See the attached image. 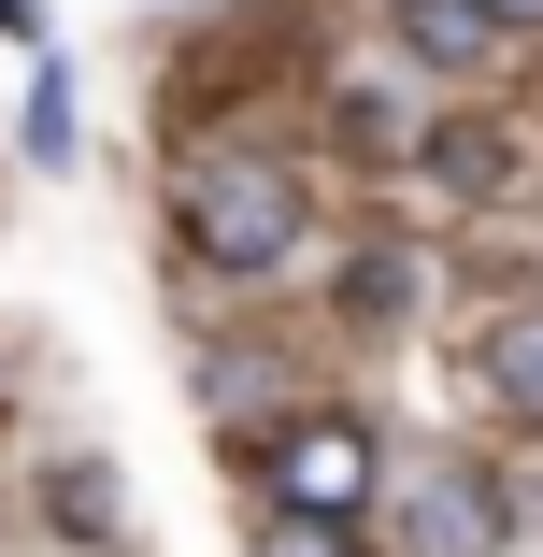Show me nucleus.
Masks as SVG:
<instances>
[{"label":"nucleus","instance_id":"f257e3e1","mask_svg":"<svg viewBox=\"0 0 543 557\" xmlns=\"http://www.w3.org/2000/svg\"><path fill=\"white\" fill-rule=\"evenodd\" d=\"M172 244H186L200 272H286V258H300V186H286L272 158H200V172L172 186Z\"/></svg>","mask_w":543,"mask_h":557},{"label":"nucleus","instance_id":"f03ea898","mask_svg":"<svg viewBox=\"0 0 543 557\" xmlns=\"http://www.w3.org/2000/svg\"><path fill=\"white\" fill-rule=\"evenodd\" d=\"M372 486H386L372 414H286V429H272V515H330V529H358Z\"/></svg>","mask_w":543,"mask_h":557},{"label":"nucleus","instance_id":"7ed1b4c3","mask_svg":"<svg viewBox=\"0 0 543 557\" xmlns=\"http://www.w3.org/2000/svg\"><path fill=\"white\" fill-rule=\"evenodd\" d=\"M486 543H501L486 472H400V557H486Z\"/></svg>","mask_w":543,"mask_h":557},{"label":"nucleus","instance_id":"20e7f679","mask_svg":"<svg viewBox=\"0 0 543 557\" xmlns=\"http://www.w3.org/2000/svg\"><path fill=\"white\" fill-rule=\"evenodd\" d=\"M486 400H501L515 429H543V300L486 329Z\"/></svg>","mask_w":543,"mask_h":557},{"label":"nucleus","instance_id":"39448f33","mask_svg":"<svg viewBox=\"0 0 543 557\" xmlns=\"http://www.w3.org/2000/svg\"><path fill=\"white\" fill-rule=\"evenodd\" d=\"M400 44H415L429 72H472V58H501V29H486V0H400Z\"/></svg>","mask_w":543,"mask_h":557},{"label":"nucleus","instance_id":"423d86ee","mask_svg":"<svg viewBox=\"0 0 543 557\" xmlns=\"http://www.w3.org/2000/svg\"><path fill=\"white\" fill-rule=\"evenodd\" d=\"M344 144L358 158H415V100H386V72H344Z\"/></svg>","mask_w":543,"mask_h":557},{"label":"nucleus","instance_id":"0eeeda50","mask_svg":"<svg viewBox=\"0 0 543 557\" xmlns=\"http://www.w3.org/2000/svg\"><path fill=\"white\" fill-rule=\"evenodd\" d=\"M415 158H429V172H444V186H501V129H444V144H429V129H415Z\"/></svg>","mask_w":543,"mask_h":557},{"label":"nucleus","instance_id":"6e6552de","mask_svg":"<svg viewBox=\"0 0 543 557\" xmlns=\"http://www.w3.org/2000/svg\"><path fill=\"white\" fill-rule=\"evenodd\" d=\"M29 158H72V86H58V72L29 86Z\"/></svg>","mask_w":543,"mask_h":557},{"label":"nucleus","instance_id":"1a4fd4ad","mask_svg":"<svg viewBox=\"0 0 543 557\" xmlns=\"http://www.w3.org/2000/svg\"><path fill=\"white\" fill-rule=\"evenodd\" d=\"M258 557H358V543H344L330 515H272V543H258Z\"/></svg>","mask_w":543,"mask_h":557},{"label":"nucleus","instance_id":"9d476101","mask_svg":"<svg viewBox=\"0 0 543 557\" xmlns=\"http://www.w3.org/2000/svg\"><path fill=\"white\" fill-rule=\"evenodd\" d=\"M344 300H358V314L386 329V300H415V272H400V258H358V272H344Z\"/></svg>","mask_w":543,"mask_h":557},{"label":"nucleus","instance_id":"9b49d317","mask_svg":"<svg viewBox=\"0 0 543 557\" xmlns=\"http://www.w3.org/2000/svg\"><path fill=\"white\" fill-rule=\"evenodd\" d=\"M486 29H501V44H515V29H543V0H486Z\"/></svg>","mask_w":543,"mask_h":557}]
</instances>
